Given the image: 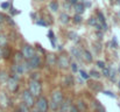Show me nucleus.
<instances>
[{
  "instance_id": "nucleus-30",
  "label": "nucleus",
  "mask_w": 120,
  "mask_h": 112,
  "mask_svg": "<svg viewBox=\"0 0 120 112\" xmlns=\"http://www.w3.org/2000/svg\"><path fill=\"white\" fill-rule=\"evenodd\" d=\"M71 68H72V71H77V64L76 63H72L71 64Z\"/></svg>"
},
{
  "instance_id": "nucleus-1",
  "label": "nucleus",
  "mask_w": 120,
  "mask_h": 112,
  "mask_svg": "<svg viewBox=\"0 0 120 112\" xmlns=\"http://www.w3.org/2000/svg\"><path fill=\"white\" fill-rule=\"evenodd\" d=\"M33 97H40L41 96V84L38 79H30L29 82V90H28Z\"/></svg>"
},
{
  "instance_id": "nucleus-34",
  "label": "nucleus",
  "mask_w": 120,
  "mask_h": 112,
  "mask_svg": "<svg viewBox=\"0 0 120 112\" xmlns=\"http://www.w3.org/2000/svg\"><path fill=\"white\" fill-rule=\"evenodd\" d=\"M38 23L41 26H47V22H44V21H38Z\"/></svg>"
},
{
  "instance_id": "nucleus-26",
  "label": "nucleus",
  "mask_w": 120,
  "mask_h": 112,
  "mask_svg": "<svg viewBox=\"0 0 120 112\" xmlns=\"http://www.w3.org/2000/svg\"><path fill=\"white\" fill-rule=\"evenodd\" d=\"M80 75H82V77H83L84 79H87V78H89V75L86 74L85 71H83V70H80Z\"/></svg>"
},
{
  "instance_id": "nucleus-6",
  "label": "nucleus",
  "mask_w": 120,
  "mask_h": 112,
  "mask_svg": "<svg viewBox=\"0 0 120 112\" xmlns=\"http://www.w3.org/2000/svg\"><path fill=\"white\" fill-rule=\"evenodd\" d=\"M40 64H41V61L38 56H34V57H32L30 60H28V67H29V68L36 69V68L40 67Z\"/></svg>"
},
{
  "instance_id": "nucleus-4",
  "label": "nucleus",
  "mask_w": 120,
  "mask_h": 112,
  "mask_svg": "<svg viewBox=\"0 0 120 112\" xmlns=\"http://www.w3.org/2000/svg\"><path fill=\"white\" fill-rule=\"evenodd\" d=\"M34 56H35V50H34V48L30 47V46H28V44L23 46V48H22V57L26 58V60H30V58L34 57Z\"/></svg>"
},
{
  "instance_id": "nucleus-38",
  "label": "nucleus",
  "mask_w": 120,
  "mask_h": 112,
  "mask_svg": "<svg viewBox=\"0 0 120 112\" xmlns=\"http://www.w3.org/2000/svg\"><path fill=\"white\" fill-rule=\"evenodd\" d=\"M32 112H39V111H38V109H35V110L33 109V111H32Z\"/></svg>"
},
{
  "instance_id": "nucleus-22",
  "label": "nucleus",
  "mask_w": 120,
  "mask_h": 112,
  "mask_svg": "<svg viewBox=\"0 0 120 112\" xmlns=\"http://www.w3.org/2000/svg\"><path fill=\"white\" fill-rule=\"evenodd\" d=\"M90 76H92V77H94V78H99L100 74L97 73V71H91V73H90Z\"/></svg>"
},
{
  "instance_id": "nucleus-11",
  "label": "nucleus",
  "mask_w": 120,
  "mask_h": 112,
  "mask_svg": "<svg viewBox=\"0 0 120 112\" xmlns=\"http://www.w3.org/2000/svg\"><path fill=\"white\" fill-rule=\"evenodd\" d=\"M47 60H48V64H49V66H54V64L57 62L55 55H49V56L47 57Z\"/></svg>"
},
{
  "instance_id": "nucleus-33",
  "label": "nucleus",
  "mask_w": 120,
  "mask_h": 112,
  "mask_svg": "<svg viewBox=\"0 0 120 112\" xmlns=\"http://www.w3.org/2000/svg\"><path fill=\"white\" fill-rule=\"evenodd\" d=\"M4 21H5V16H4V15L0 13V23H2Z\"/></svg>"
},
{
  "instance_id": "nucleus-27",
  "label": "nucleus",
  "mask_w": 120,
  "mask_h": 112,
  "mask_svg": "<svg viewBox=\"0 0 120 112\" xmlns=\"http://www.w3.org/2000/svg\"><path fill=\"white\" fill-rule=\"evenodd\" d=\"M89 23H90V25H93V26H94V25L97 23V21H96V19H94V18H91V19L89 20Z\"/></svg>"
},
{
  "instance_id": "nucleus-16",
  "label": "nucleus",
  "mask_w": 120,
  "mask_h": 112,
  "mask_svg": "<svg viewBox=\"0 0 120 112\" xmlns=\"http://www.w3.org/2000/svg\"><path fill=\"white\" fill-rule=\"evenodd\" d=\"M84 56H85V60H86L87 62H91V61H92V56H91V54H90L87 50L84 51Z\"/></svg>"
},
{
  "instance_id": "nucleus-9",
  "label": "nucleus",
  "mask_w": 120,
  "mask_h": 112,
  "mask_svg": "<svg viewBox=\"0 0 120 112\" xmlns=\"http://www.w3.org/2000/svg\"><path fill=\"white\" fill-rule=\"evenodd\" d=\"M0 105L4 106V108L9 106V99L4 92H0Z\"/></svg>"
},
{
  "instance_id": "nucleus-28",
  "label": "nucleus",
  "mask_w": 120,
  "mask_h": 112,
  "mask_svg": "<svg viewBox=\"0 0 120 112\" xmlns=\"http://www.w3.org/2000/svg\"><path fill=\"white\" fill-rule=\"evenodd\" d=\"M69 112H79V111H78L77 106H71V108H70V111H69Z\"/></svg>"
},
{
  "instance_id": "nucleus-20",
  "label": "nucleus",
  "mask_w": 120,
  "mask_h": 112,
  "mask_svg": "<svg viewBox=\"0 0 120 112\" xmlns=\"http://www.w3.org/2000/svg\"><path fill=\"white\" fill-rule=\"evenodd\" d=\"M78 111H85L86 110V106H85V104H84V102H78Z\"/></svg>"
},
{
  "instance_id": "nucleus-17",
  "label": "nucleus",
  "mask_w": 120,
  "mask_h": 112,
  "mask_svg": "<svg viewBox=\"0 0 120 112\" xmlns=\"http://www.w3.org/2000/svg\"><path fill=\"white\" fill-rule=\"evenodd\" d=\"M6 43H7V39L5 35H0V47H2V46H6Z\"/></svg>"
},
{
  "instance_id": "nucleus-25",
  "label": "nucleus",
  "mask_w": 120,
  "mask_h": 112,
  "mask_svg": "<svg viewBox=\"0 0 120 112\" xmlns=\"http://www.w3.org/2000/svg\"><path fill=\"white\" fill-rule=\"evenodd\" d=\"M72 54H74L77 58H79V57H80V54L78 53V50H77V49H72Z\"/></svg>"
},
{
  "instance_id": "nucleus-10",
  "label": "nucleus",
  "mask_w": 120,
  "mask_h": 112,
  "mask_svg": "<svg viewBox=\"0 0 120 112\" xmlns=\"http://www.w3.org/2000/svg\"><path fill=\"white\" fill-rule=\"evenodd\" d=\"M57 62H58V64H60L61 68H68V66H69V61H68V58L64 57V56H61Z\"/></svg>"
},
{
  "instance_id": "nucleus-35",
  "label": "nucleus",
  "mask_w": 120,
  "mask_h": 112,
  "mask_svg": "<svg viewBox=\"0 0 120 112\" xmlns=\"http://www.w3.org/2000/svg\"><path fill=\"white\" fill-rule=\"evenodd\" d=\"M105 93H106V95H109V96H111V97H113V98H114V95H113V93H112V92H110V91H106V92H105Z\"/></svg>"
},
{
  "instance_id": "nucleus-2",
  "label": "nucleus",
  "mask_w": 120,
  "mask_h": 112,
  "mask_svg": "<svg viewBox=\"0 0 120 112\" xmlns=\"http://www.w3.org/2000/svg\"><path fill=\"white\" fill-rule=\"evenodd\" d=\"M22 100H23V104L27 106V108H33L35 102H34V97L32 96V93L29 91H23L22 92Z\"/></svg>"
},
{
  "instance_id": "nucleus-39",
  "label": "nucleus",
  "mask_w": 120,
  "mask_h": 112,
  "mask_svg": "<svg viewBox=\"0 0 120 112\" xmlns=\"http://www.w3.org/2000/svg\"><path fill=\"white\" fill-rule=\"evenodd\" d=\"M119 84H120V83H119Z\"/></svg>"
},
{
  "instance_id": "nucleus-40",
  "label": "nucleus",
  "mask_w": 120,
  "mask_h": 112,
  "mask_svg": "<svg viewBox=\"0 0 120 112\" xmlns=\"http://www.w3.org/2000/svg\"><path fill=\"white\" fill-rule=\"evenodd\" d=\"M18 112H19V111H18Z\"/></svg>"
},
{
  "instance_id": "nucleus-24",
  "label": "nucleus",
  "mask_w": 120,
  "mask_h": 112,
  "mask_svg": "<svg viewBox=\"0 0 120 112\" xmlns=\"http://www.w3.org/2000/svg\"><path fill=\"white\" fill-rule=\"evenodd\" d=\"M75 22H77V23H79L80 21H82V18H80V15L79 14H77V15H75Z\"/></svg>"
},
{
  "instance_id": "nucleus-14",
  "label": "nucleus",
  "mask_w": 120,
  "mask_h": 112,
  "mask_svg": "<svg viewBox=\"0 0 120 112\" xmlns=\"http://www.w3.org/2000/svg\"><path fill=\"white\" fill-rule=\"evenodd\" d=\"M49 6H50V9L54 11V12H56V11L58 9V5H57V2H55V1H51Z\"/></svg>"
},
{
  "instance_id": "nucleus-18",
  "label": "nucleus",
  "mask_w": 120,
  "mask_h": 112,
  "mask_svg": "<svg viewBox=\"0 0 120 112\" xmlns=\"http://www.w3.org/2000/svg\"><path fill=\"white\" fill-rule=\"evenodd\" d=\"M65 84H67V85H72V84H74V78H72V76H68V77H67Z\"/></svg>"
},
{
  "instance_id": "nucleus-5",
  "label": "nucleus",
  "mask_w": 120,
  "mask_h": 112,
  "mask_svg": "<svg viewBox=\"0 0 120 112\" xmlns=\"http://www.w3.org/2000/svg\"><path fill=\"white\" fill-rule=\"evenodd\" d=\"M51 102L60 108L61 104L63 103V95H62V92L61 91H55L52 93V96H51Z\"/></svg>"
},
{
  "instance_id": "nucleus-29",
  "label": "nucleus",
  "mask_w": 120,
  "mask_h": 112,
  "mask_svg": "<svg viewBox=\"0 0 120 112\" xmlns=\"http://www.w3.org/2000/svg\"><path fill=\"white\" fill-rule=\"evenodd\" d=\"M97 66H98L99 68H103V69L105 68V64H104V62H101V61H100V62L98 61V63H97Z\"/></svg>"
},
{
  "instance_id": "nucleus-12",
  "label": "nucleus",
  "mask_w": 120,
  "mask_h": 112,
  "mask_svg": "<svg viewBox=\"0 0 120 112\" xmlns=\"http://www.w3.org/2000/svg\"><path fill=\"white\" fill-rule=\"evenodd\" d=\"M60 18H61V22H62V23H68V22H69V15H68V14L62 13Z\"/></svg>"
},
{
  "instance_id": "nucleus-36",
  "label": "nucleus",
  "mask_w": 120,
  "mask_h": 112,
  "mask_svg": "<svg viewBox=\"0 0 120 112\" xmlns=\"http://www.w3.org/2000/svg\"><path fill=\"white\" fill-rule=\"evenodd\" d=\"M69 1H70L71 4H74V5H76V4H77V0H69Z\"/></svg>"
},
{
  "instance_id": "nucleus-23",
  "label": "nucleus",
  "mask_w": 120,
  "mask_h": 112,
  "mask_svg": "<svg viewBox=\"0 0 120 112\" xmlns=\"http://www.w3.org/2000/svg\"><path fill=\"white\" fill-rule=\"evenodd\" d=\"M1 8H4V9L9 8V2H2V4H1Z\"/></svg>"
},
{
  "instance_id": "nucleus-32",
  "label": "nucleus",
  "mask_w": 120,
  "mask_h": 112,
  "mask_svg": "<svg viewBox=\"0 0 120 112\" xmlns=\"http://www.w3.org/2000/svg\"><path fill=\"white\" fill-rule=\"evenodd\" d=\"M2 54H4V57H8V55H9V50H8V49H7V51H6V50H5V51H4V53H2Z\"/></svg>"
},
{
  "instance_id": "nucleus-21",
  "label": "nucleus",
  "mask_w": 120,
  "mask_h": 112,
  "mask_svg": "<svg viewBox=\"0 0 120 112\" xmlns=\"http://www.w3.org/2000/svg\"><path fill=\"white\" fill-rule=\"evenodd\" d=\"M49 37H50V41H51L52 46H55V37H54V33H52L51 31L49 32Z\"/></svg>"
},
{
  "instance_id": "nucleus-19",
  "label": "nucleus",
  "mask_w": 120,
  "mask_h": 112,
  "mask_svg": "<svg viewBox=\"0 0 120 112\" xmlns=\"http://www.w3.org/2000/svg\"><path fill=\"white\" fill-rule=\"evenodd\" d=\"M6 81H7V75L5 74L4 71H1V73H0V82L6 83Z\"/></svg>"
},
{
  "instance_id": "nucleus-3",
  "label": "nucleus",
  "mask_w": 120,
  "mask_h": 112,
  "mask_svg": "<svg viewBox=\"0 0 120 112\" xmlns=\"http://www.w3.org/2000/svg\"><path fill=\"white\" fill-rule=\"evenodd\" d=\"M36 109L39 112H47L49 110V103L44 97H40L36 102Z\"/></svg>"
},
{
  "instance_id": "nucleus-31",
  "label": "nucleus",
  "mask_w": 120,
  "mask_h": 112,
  "mask_svg": "<svg viewBox=\"0 0 120 112\" xmlns=\"http://www.w3.org/2000/svg\"><path fill=\"white\" fill-rule=\"evenodd\" d=\"M104 74H105V76H110V70L106 69V68H104Z\"/></svg>"
},
{
  "instance_id": "nucleus-8",
  "label": "nucleus",
  "mask_w": 120,
  "mask_h": 112,
  "mask_svg": "<svg viewBox=\"0 0 120 112\" xmlns=\"http://www.w3.org/2000/svg\"><path fill=\"white\" fill-rule=\"evenodd\" d=\"M61 110L62 112H69L70 111V108H71V103H70V98H67L62 104H61Z\"/></svg>"
},
{
  "instance_id": "nucleus-7",
  "label": "nucleus",
  "mask_w": 120,
  "mask_h": 112,
  "mask_svg": "<svg viewBox=\"0 0 120 112\" xmlns=\"http://www.w3.org/2000/svg\"><path fill=\"white\" fill-rule=\"evenodd\" d=\"M7 86H8V89L11 90V91H16L18 90V81L16 79H14L13 77H11V78H8L7 79Z\"/></svg>"
},
{
  "instance_id": "nucleus-15",
  "label": "nucleus",
  "mask_w": 120,
  "mask_h": 112,
  "mask_svg": "<svg viewBox=\"0 0 120 112\" xmlns=\"http://www.w3.org/2000/svg\"><path fill=\"white\" fill-rule=\"evenodd\" d=\"M19 112H29V108H27L23 103L20 105V108H19Z\"/></svg>"
},
{
  "instance_id": "nucleus-37",
  "label": "nucleus",
  "mask_w": 120,
  "mask_h": 112,
  "mask_svg": "<svg viewBox=\"0 0 120 112\" xmlns=\"http://www.w3.org/2000/svg\"><path fill=\"white\" fill-rule=\"evenodd\" d=\"M2 56V50H1V47H0V57Z\"/></svg>"
},
{
  "instance_id": "nucleus-13",
  "label": "nucleus",
  "mask_w": 120,
  "mask_h": 112,
  "mask_svg": "<svg viewBox=\"0 0 120 112\" xmlns=\"http://www.w3.org/2000/svg\"><path fill=\"white\" fill-rule=\"evenodd\" d=\"M75 8H76V12H77L78 14H82V13L84 12V6H83V5H79V4H76Z\"/></svg>"
}]
</instances>
